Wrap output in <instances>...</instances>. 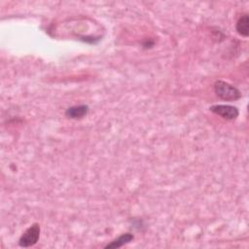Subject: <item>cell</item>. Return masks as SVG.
<instances>
[{"instance_id":"obj_1","label":"cell","mask_w":249,"mask_h":249,"mask_svg":"<svg viewBox=\"0 0 249 249\" xmlns=\"http://www.w3.org/2000/svg\"><path fill=\"white\" fill-rule=\"evenodd\" d=\"M214 90L219 98L226 101H234L241 97V92L238 89L222 80L215 82Z\"/></svg>"},{"instance_id":"obj_2","label":"cell","mask_w":249,"mask_h":249,"mask_svg":"<svg viewBox=\"0 0 249 249\" xmlns=\"http://www.w3.org/2000/svg\"><path fill=\"white\" fill-rule=\"evenodd\" d=\"M40 237V226L39 224L35 223L30 226L19 237L18 245L20 247H30L37 243Z\"/></svg>"},{"instance_id":"obj_3","label":"cell","mask_w":249,"mask_h":249,"mask_svg":"<svg viewBox=\"0 0 249 249\" xmlns=\"http://www.w3.org/2000/svg\"><path fill=\"white\" fill-rule=\"evenodd\" d=\"M209 110L214 114L222 117L223 119L233 121L238 117L239 111L235 106L229 105V104H216L212 105Z\"/></svg>"},{"instance_id":"obj_4","label":"cell","mask_w":249,"mask_h":249,"mask_svg":"<svg viewBox=\"0 0 249 249\" xmlns=\"http://www.w3.org/2000/svg\"><path fill=\"white\" fill-rule=\"evenodd\" d=\"M89 113V106L82 104L69 107L65 111V116L70 119H82Z\"/></svg>"},{"instance_id":"obj_5","label":"cell","mask_w":249,"mask_h":249,"mask_svg":"<svg viewBox=\"0 0 249 249\" xmlns=\"http://www.w3.org/2000/svg\"><path fill=\"white\" fill-rule=\"evenodd\" d=\"M133 238H134V235L132 233L125 232V233H123L120 236H118L112 242L107 244L104 248H106V249H108V248H119V247H122V246L129 243L130 241L133 240Z\"/></svg>"},{"instance_id":"obj_6","label":"cell","mask_w":249,"mask_h":249,"mask_svg":"<svg viewBox=\"0 0 249 249\" xmlns=\"http://www.w3.org/2000/svg\"><path fill=\"white\" fill-rule=\"evenodd\" d=\"M236 31L243 37H247L249 35V17L247 14L242 15L238 20L236 21L235 25Z\"/></svg>"}]
</instances>
